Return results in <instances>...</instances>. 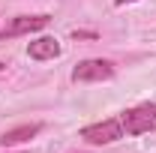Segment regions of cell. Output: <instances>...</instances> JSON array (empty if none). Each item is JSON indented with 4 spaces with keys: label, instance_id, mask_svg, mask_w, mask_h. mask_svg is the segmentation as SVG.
<instances>
[{
    "label": "cell",
    "instance_id": "cell-1",
    "mask_svg": "<svg viewBox=\"0 0 156 153\" xmlns=\"http://www.w3.org/2000/svg\"><path fill=\"white\" fill-rule=\"evenodd\" d=\"M120 126L126 135H144L156 132V102H141L135 108L120 114Z\"/></svg>",
    "mask_w": 156,
    "mask_h": 153
},
{
    "label": "cell",
    "instance_id": "cell-6",
    "mask_svg": "<svg viewBox=\"0 0 156 153\" xmlns=\"http://www.w3.org/2000/svg\"><path fill=\"white\" fill-rule=\"evenodd\" d=\"M42 132V123H21L15 129H9V132L0 135V144L3 147H15V144H24V141H30L33 135Z\"/></svg>",
    "mask_w": 156,
    "mask_h": 153
},
{
    "label": "cell",
    "instance_id": "cell-5",
    "mask_svg": "<svg viewBox=\"0 0 156 153\" xmlns=\"http://www.w3.org/2000/svg\"><path fill=\"white\" fill-rule=\"evenodd\" d=\"M27 54H30V60H54L60 57V42L54 36H39L27 45Z\"/></svg>",
    "mask_w": 156,
    "mask_h": 153
},
{
    "label": "cell",
    "instance_id": "cell-7",
    "mask_svg": "<svg viewBox=\"0 0 156 153\" xmlns=\"http://www.w3.org/2000/svg\"><path fill=\"white\" fill-rule=\"evenodd\" d=\"M72 39H96L93 30H72Z\"/></svg>",
    "mask_w": 156,
    "mask_h": 153
},
{
    "label": "cell",
    "instance_id": "cell-4",
    "mask_svg": "<svg viewBox=\"0 0 156 153\" xmlns=\"http://www.w3.org/2000/svg\"><path fill=\"white\" fill-rule=\"evenodd\" d=\"M48 21H51V15H18V18H12L3 30H0V42L3 39H12V36H24V33H36V30H42V27H48Z\"/></svg>",
    "mask_w": 156,
    "mask_h": 153
},
{
    "label": "cell",
    "instance_id": "cell-8",
    "mask_svg": "<svg viewBox=\"0 0 156 153\" xmlns=\"http://www.w3.org/2000/svg\"><path fill=\"white\" fill-rule=\"evenodd\" d=\"M117 6H126V3H135V0H114Z\"/></svg>",
    "mask_w": 156,
    "mask_h": 153
},
{
    "label": "cell",
    "instance_id": "cell-3",
    "mask_svg": "<svg viewBox=\"0 0 156 153\" xmlns=\"http://www.w3.org/2000/svg\"><path fill=\"white\" fill-rule=\"evenodd\" d=\"M81 138L87 144H114L123 138V126L120 120H102V123H90L81 129Z\"/></svg>",
    "mask_w": 156,
    "mask_h": 153
},
{
    "label": "cell",
    "instance_id": "cell-2",
    "mask_svg": "<svg viewBox=\"0 0 156 153\" xmlns=\"http://www.w3.org/2000/svg\"><path fill=\"white\" fill-rule=\"evenodd\" d=\"M111 75H114V63H111V60H102V57L81 60L75 69H72V81H75V84H93V81H108Z\"/></svg>",
    "mask_w": 156,
    "mask_h": 153
}]
</instances>
